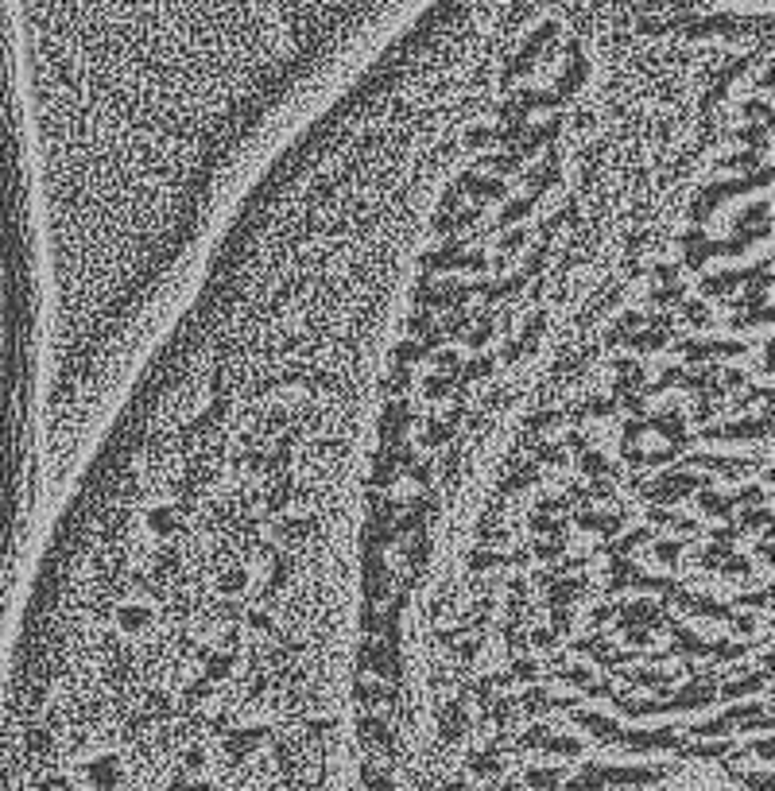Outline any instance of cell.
<instances>
[{
    "mask_svg": "<svg viewBox=\"0 0 775 791\" xmlns=\"http://www.w3.org/2000/svg\"><path fill=\"white\" fill-rule=\"evenodd\" d=\"M171 791H190V783H183V780H179V783H175Z\"/></svg>",
    "mask_w": 775,
    "mask_h": 791,
    "instance_id": "1",
    "label": "cell"
}]
</instances>
